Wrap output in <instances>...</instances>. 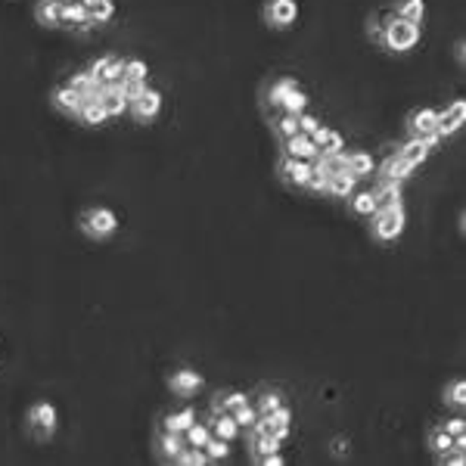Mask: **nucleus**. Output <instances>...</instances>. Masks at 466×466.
I'll use <instances>...</instances> for the list:
<instances>
[{
	"label": "nucleus",
	"mask_w": 466,
	"mask_h": 466,
	"mask_svg": "<svg viewBox=\"0 0 466 466\" xmlns=\"http://www.w3.org/2000/svg\"><path fill=\"white\" fill-rule=\"evenodd\" d=\"M308 109V93L302 88H296L289 93V97L283 100V106H280V112H286V116H302Z\"/></svg>",
	"instance_id": "28"
},
{
	"label": "nucleus",
	"mask_w": 466,
	"mask_h": 466,
	"mask_svg": "<svg viewBox=\"0 0 466 466\" xmlns=\"http://www.w3.org/2000/svg\"><path fill=\"white\" fill-rule=\"evenodd\" d=\"M444 404L457 407V411H463V407H466V383H463V379H454V383L444 385Z\"/></svg>",
	"instance_id": "27"
},
{
	"label": "nucleus",
	"mask_w": 466,
	"mask_h": 466,
	"mask_svg": "<svg viewBox=\"0 0 466 466\" xmlns=\"http://www.w3.org/2000/svg\"><path fill=\"white\" fill-rule=\"evenodd\" d=\"M34 19L44 28H62V4H56V0H41V4L34 6Z\"/></svg>",
	"instance_id": "16"
},
{
	"label": "nucleus",
	"mask_w": 466,
	"mask_h": 466,
	"mask_svg": "<svg viewBox=\"0 0 466 466\" xmlns=\"http://www.w3.org/2000/svg\"><path fill=\"white\" fill-rule=\"evenodd\" d=\"M78 121L81 125H88V128H100V125H106L109 121V116H106V109H103V103H84L81 109H78Z\"/></svg>",
	"instance_id": "20"
},
{
	"label": "nucleus",
	"mask_w": 466,
	"mask_h": 466,
	"mask_svg": "<svg viewBox=\"0 0 466 466\" xmlns=\"http://www.w3.org/2000/svg\"><path fill=\"white\" fill-rule=\"evenodd\" d=\"M355 184H357L355 174H348V171H339V174H329V177H327V193H329V196L348 199L351 193H355Z\"/></svg>",
	"instance_id": "18"
},
{
	"label": "nucleus",
	"mask_w": 466,
	"mask_h": 466,
	"mask_svg": "<svg viewBox=\"0 0 466 466\" xmlns=\"http://www.w3.org/2000/svg\"><path fill=\"white\" fill-rule=\"evenodd\" d=\"M317 125H320V118L308 116V112H302V116H299V131H302V134H311Z\"/></svg>",
	"instance_id": "41"
},
{
	"label": "nucleus",
	"mask_w": 466,
	"mask_h": 466,
	"mask_svg": "<svg viewBox=\"0 0 466 466\" xmlns=\"http://www.w3.org/2000/svg\"><path fill=\"white\" fill-rule=\"evenodd\" d=\"M348 174H355L357 181H361V177H370L373 174V156L364 153V149L348 153Z\"/></svg>",
	"instance_id": "21"
},
{
	"label": "nucleus",
	"mask_w": 466,
	"mask_h": 466,
	"mask_svg": "<svg viewBox=\"0 0 466 466\" xmlns=\"http://www.w3.org/2000/svg\"><path fill=\"white\" fill-rule=\"evenodd\" d=\"M109 62H112V56H103V60H93L88 71H90L93 78H100V81H103V75H106V69H109Z\"/></svg>",
	"instance_id": "40"
},
{
	"label": "nucleus",
	"mask_w": 466,
	"mask_h": 466,
	"mask_svg": "<svg viewBox=\"0 0 466 466\" xmlns=\"http://www.w3.org/2000/svg\"><path fill=\"white\" fill-rule=\"evenodd\" d=\"M277 174L283 177L289 186H305L308 177H311V162L308 159H289V156H283L277 165Z\"/></svg>",
	"instance_id": "8"
},
{
	"label": "nucleus",
	"mask_w": 466,
	"mask_h": 466,
	"mask_svg": "<svg viewBox=\"0 0 466 466\" xmlns=\"http://www.w3.org/2000/svg\"><path fill=\"white\" fill-rule=\"evenodd\" d=\"M395 16L407 19V22H413V25H423V19H426V4H423V0H398Z\"/></svg>",
	"instance_id": "19"
},
{
	"label": "nucleus",
	"mask_w": 466,
	"mask_h": 466,
	"mask_svg": "<svg viewBox=\"0 0 466 466\" xmlns=\"http://www.w3.org/2000/svg\"><path fill=\"white\" fill-rule=\"evenodd\" d=\"M308 137L317 143L324 153H339V149H345V137H342L339 131H333V128H327V125H317Z\"/></svg>",
	"instance_id": "14"
},
{
	"label": "nucleus",
	"mask_w": 466,
	"mask_h": 466,
	"mask_svg": "<svg viewBox=\"0 0 466 466\" xmlns=\"http://www.w3.org/2000/svg\"><path fill=\"white\" fill-rule=\"evenodd\" d=\"M274 134L280 140L296 137V134H299V116H286V112H283V118L274 121Z\"/></svg>",
	"instance_id": "33"
},
{
	"label": "nucleus",
	"mask_w": 466,
	"mask_h": 466,
	"mask_svg": "<svg viewBox=\"0 0 466 466\" xmlns=\"http://www.w3.org/2000/svg\"><path fill=\"white\" fill-rule=\"evenodd\" d=\"M441 429H444L448 435H454V439H457V435H463V432H466V420H463V417H454V420L444 423Z\"/></svg>",
	"instance_id": "39"
},
{
	"label": "nucleus",
	"mask_w": 466,
	"mask_h": 466,
	"mask_svg": "<svg viewBox=\"0 0 466 466\" xmlns=\"http://www.w3.org/2000/svg\"><path fill=\"white\" fill-rule=\"evenodd\" d=\"M420 44V25L407 22V19H389L383 32V47L392 50V53H407Z\"/></svg>",
	"instance_id": "2"
},
{
	"label": "nucleus",
	"mask_w": 466,
	"mask_h": 466,
	"mask_svg": "<svg viewBox=\"0 0 466 466\" xmlns=\"http://www.w3.org/2000/svg\"><path fill=\"white\" fill-rule=\"evenodd\" d=\"M212 435H214V432H212L209 423H199V420H196V423H193V426L184 432V441L190 444V448H205Z\"/></svg>",
	"instance_id": "23"
},
{
	"label": "nucleus",
	"mask_w": 466,
	"mask_h": 466,
	"mask_svg": "<svg viewBox=\"0 0 466 466\" xmlns=\"http://www.w3.org/2000/svg\"><path fill=\"white\" fill-rule=\"evenodd\" d=\"M203 373L190 370V367H181V370H171L168 373V389L174 392L177 398H193L199 389H203Z\"/></svg>",
	"instance_id": "7"
},
{
	"label": "nucleus",
	"mask_w": 466,
	"mask_h": 466,
	"mask_svg": "<svg viewBox=\"0 0 466 466\" xmlns=\"http://www.w3.org/2000/svg\"><path fill=\"white\" fill-rule=\"evenodd\" d=\"M203 451L209 454V460H212V463L227 460V454H231V441H227V439H218V435H212L209 444H205Z\"/></svg>",
	"instance_id": "31"
},
{
	"label": "nucleus",
	"mask_w": 466,
	"mask_h": 466,
	"mask_svg": "<svg viewBox=\"0 0 466 466\" xmlns=\"http://www.w3.org/2000/svg\"><path fill=\"white\" fill-rule=\"evenodd\" d=\"M348 205H351V212H355V214H370V218H373V212H376V196H373V190L357 193V196L348 199Z\"/></svg>",
	"instance_id": "30"
},
{
	"label": "nucleus",
	"mask_w": 466,
	"mask_h": 466,
	"mask_svg": "<svg viewBox=\"0 0 466 466\" xmlns=\"http://www.w3.org/2000/svg\"><path fill=\"white\" fill-rule=\"evenodd\" d=\"M299 88V81L296 78H280V81L274 84V88L268 90V106H274V109H280V106H283V100L289 97L292 90Z\"/></svg>",
	"instance_id": "22"
},
{
	"label": "nucleus",
	"mask_w": 466,
	"mask_h": 466,
	"mask_svg": "<svg viewBox=\"0 0 466 466\" xmlns=\"http://www.w3.org/2000/svg\"><path fill=\"white\" fill-rule=\"evenodd\" d=\"M345 444H348L345 439H336L333 441V451H336V454H345Z\"/></svg>",
	"instance_id": "46"
},
{
	"label": "nucleus",
	"mask_w": 466,
	"mask_h": 466,
	"mask_svg": "<svg viewBox=\"0 0 466 466\" xmlns=\"http://www.w3.org/2000/svg\"><path fill=\"white\" fill-rule=\"evenodd\" d=\"M296 19H299L296 0H268L264 4V22L270 28H289Z\"/></svg>",
	"instance_id": "6"
},
{
	"label": "nucleus",
	"mask_w": 466,
	"mask_h": 466,
	"mask_svg": "<svg viewBox=\"0 0 466 466\" xmlns=\"http://www.w3.org/2000/svg\"><path fill=\"white\" fill-rule=\"evenodd\" d=\"M88 10H90V25H106L116 19V0H97Z\"/></svg>",
	"instance_id": "24"
},
{
	"label": "nucleus",
	"mask_w": 466,
	"mask_h": 466,
	"mask_svg": "<svg viewBox=\"0 0 466 466\" xmlns=\"http://www.w3.org/2000/svg\"><path fill=\"white\" fill-rule=\"evenodd\" d=\"M233 420H236V426H240V429H249L258 420V411L252 404H242V407H236V411H233Z\"/></svg>",
	"instance_id": "35"
},
{
	"label": "nucleus",
	"mask_w": 466,
	"mask_h": 466,
	"mask_svg": "<svg viewBox=\"0 0 466 466\" xmlns=\"http://www.w3.org/2000/svg\"><path fill=\"white\" fill-rule=\"evenodd\" d=\"M454 56H457V62H466V41L463 38H457V44H454Z\"/></svg>",
	"instance_id": "45"
},
{
	"label": "nucleus",
	"mask_w": 466,
	"mask_h": 466,
	"mask_svg": "<svg viewBox=\"0 0 466 466\" xmlns=\"http://www.w3.org/2000/svg\"><path fill=\"white\" fill-rule=\"evenodd\" d=\"M255 463H264V466H283V457H280V451H274V454H264V457H258Z\"/></svg>",
	"instance_id": "44"
},
{
	"label": "nucleus",
	"mask_w": 466,
	"mask_h": 466,
	"mask_svg": "<svg viewBox=\"0 0 466 466\" xmlns=\"http://www.w3.org/2000/svg\"><path fill=\"white\" fill-rule=\"evenodd\" d=\"M62 25L78 28V32H88L90 28V10L81 4V0H69V4H62Z\"/></svg>",
	"instance_id": "12"
},
{
	"label": "nucleus",
	"mask_w": 466,
	"mask_h": 466,
	"mask_svg": "<svg viewBox=\"0 0 466 466\" xmlns=\"http://www.w3.org/2000/svg\"><path fill=\"white\" fill-rule=\"evenodd\" d=\"M463 121H466V103H463V100H454L451 109L439 112V125H435V131H439L441 140H444V137H451V134L460 131Z\"/></svg>",
	"instance_id": "9"
},
{
	"label": "nucleus",
	"mask_w": 466,
	"mask_h": 466,
	"mask_svg": "<svg viewBox=\"0 0 466 466\" xmlns=\"http://www.w3.org/2000/svg\"><path fill=\"white\" fill-rule=\"evenodd\" d=\"M128 109H131V118L134 121L149 125V121H153L162 112V93L156 90V88H146L137 100H131V103H128Z\"/></svg>",
	"instance_id": "5"
},
{
	"label": "nucleus",
	"mask_w": 466,
	"mask_h": 466,
	"mask_svg": "<svg viewBox=\"0 0 466 466\" xmlns=\"http://www.w3.org/2000/svg\"><path fill=\"white\" fill-rule=\"evenodd\" d=\"M146 88H149V81H146V78H143V81H125V84H121V93H125V100L131 103V100H137Z\"/></svg>",
	"instance_id": "36"
},
{
	"label": "nucleus",
	"mask_w": 466,
	"mask_h": 466,
	"mask_svg": "<svg viewBox=\"0 0 466 466\" xmlns=\"http://www.w3.org/2000/svg\"><path fill=\"white\" fill-rule=\"evenodd\" d=\"M56 4H69V0H56Z\"/></svg>",
	"instance_id": "48"
},
{
	"label": "nucleus",
	"mask_w": 466,
	"mask_h": 466,
	"mask_svg": "<svg viewBox=\"0 0 466 466\" xmlns=\"http://www.w3.org/2000/svg\"><path fill=\"white\" fill-rule=\"evenodd\" d=\"M146 75H149L146 60H140V56H128V60H125V71H121V78H125V81H143Z\"/></svg>",
	"instance_id": "29"
},
{
	"label": "nucleus",
	"mask_w": 466,
	"mask_h": 466,
	"mask_svg": "<svg viewBox=\"0 0 466 466\" xmlns=\"http://www.w3.org/2000/svg\"><path fill=\"white\" fill-rule=\"evenodd\" d=\"M398 156H401V159H404V162H411L413 168H417V165H423V162L429 159V149L423 146V143H420L417 137H413L411 143H404V146L398 149Z\"/></svg>",
	"instance_id": "25"
},
{
	"label": "nucleus",
	"mask_w": 466,
	"mask_h": 466,
	"mask_svg": "<svg viewBox=\"0 0 466 466\" xmlns=\"http://www.w3.org/2000/svg\"><path fill=\"white\" fill-rule=\"evenodd\" d=\"M50 103L56 106V109L62 112V116H71V118H78V109L84 106V100H81V93H78L75 88H69V84H62V88H53L50 90Z\"/></svg>",
	"instance_id": "10"
},
{
	"label": "nucleus",
	"mask_w": 466,
	"mask_h": 466,
	"mask_svg": "<svg viewBox=\"0 0 466 466\" xmlns=\"http://www.w3.org/2000/svg\"><path fill=\"white\" fill-rule=\"evenodd\" d=\"M283 156H289V159H317L320 156V146L317 143H314L311 137H308V134H302L299 131L296 137H286L283 140Z\"/></svg>",
	"instance_id": "11"
},
{
	"label": "nucleus",
	"mask_w": 466,
	"mask_h": 466,
	"mask_svg": "<svg viewBox=\"0 0 466 466\" xmlns=\"http://www.w3.org/2000/svg\"><path fill=\"white\" fill-rule=\"evenodd\" d=\"M81 4H84V6H90V4H97V0H81Z\"/></svg>",
	"instance_id": "47"
},
{
	"label": "nucleus",
	"mask_w": 466,
	"mask_h": 466,
	"mask_svg": "<svg viewBox=\"0 0 466 466\" xmlns=\"http://www.w3.org/2000/svg\"><path fill=\"white\" fill-rule=\"evenodd\" d=\"M417 140H420L423 146L429 149V153H432V149H435V146H439V143H441V134H439V131H429V134H420Z\"/></svg>",
	"instance_id": "42"
},
{
	"label": "nucleus",
	"mask_w": 466,
	"mask_h": 466,
	"mask_svg": "<svg viewBox=\"0 0 466 466\" xmlns=\"http://www.w3.org/2000/svg\"><path fill=\"white\" fill-rule=\"evenodd\" d=\"M383 32H385L383 22H370V25H367V34H370L373 41H376V44H383Z\"/></svg>",
	"instance_id": "43"
},
{
	"label": "nucleus",
	"mask_w": 466,
	"mask_h": 466,
	"mask_svg": "<svg viewBox=\"0 0 466 466\" xmlns=\"http://www.w3.org/2000/svg\"><path fill=\"white\" fill-rule=\"evenodd\" d=\"M429 448H432L439 457L448 454V451L454 448V435H448L444 429H432V432H429Z\"/></svg>",
	"instance_id": "32"
},
{
	"label": "nucleus",
	"mask_w": 466,
	"mask_h": 466,
	"mask_svg": "<svg viewBox=\"0 0 466 466\" xmlns=\"http://www.w3.org/2000/svg\"><path fill=\"white\" fill-rule=\"evenodd\" d=\"M404 205H395V209H379L373 212V236L383 242H392L404 233Z\"/></svg>",
	"instance_id": "4"
},
{
	"label": "nucleus",
	"mask_w": 466,
	"mask_h": 466,
	"mask_svg": "<svg viewBox=\"0 0 466 466\" xmlns=\"http://www.w3.org/2000/svg\"><path fill=\"white\" fill-rule=\"evenodd\" d=\"M118 231V214L112 209H106V205H97V209H88L81 214V233L88 236V240H109V236H116Z\"/></svg>",
	"instance_id": "1"
},
{
	"label": "nucleus",
	"mask_w": 466,
	"mask_h": 466,
	"mask_svg": "<svg viewBox=\"0 0 466 466\" xmlns=\"http://www.w3.org/2000/svg\"><path fill=\"white\" fill-rule=\"evenodd\" d=\"M193 423H196V411H193V407H181V411H171L168 417L162 420V429L165 432H186Z\"/></svg>",
	"instance_id": "17"
},
{
	"label": "nucleus",
	"mask_w": 466,
	"mask_h": 466,
	"mask_svg": "<svg viewBox=\"0 0 466 466\" xmlns=\"http://www.w3.org/2000/svg\"><path fill=\"white\" fill-rule=\"evenodd\" d=\"M28 429H32V435L38 441H50L56 435V426H60V413H56V407L50 404V401H34L32 407H28Z\"/></svg>",
	"instance_id": "3"
},
{
	"label": "nucleus",
	"mask_w": 466,
	"mask_h": 466,
	"mask_svg": "<svg viewBox=\"0 0 466 466\" xmlns=\"http://www.w3.org/2000/svg\"><path fill=\"white\" fill-rule=\"evenodd\" d=\"M174 463L177 466H205V463H212V460H209V454H205L203 448H190V444H184L181 454L174 457Z\"/></svg>",
	"instance_id": "26"
},
{
	"label": "nucleus",
	"mask_w": 466,
	"mask_h": 466,
	"mask_svg": "<svg viewBox=\"0 0 466 466\" xmlns=\"http://www.w3.org/2000/svg\"><path fill=\"white\" fill-rule=\"evenodd\" d=\"M242 404H249L246 392H224V411L227 413H233L236 407H242Z\"/></svg>",
	"instance_id": "37"
},
{
	"label": "nucleus",
	"mask_w": 466,
	"mask_h": 466,
	"mask_svg": "<svg viewBox=\"0 0 466 466\" xmlns=\"http://www.w3.org/2000/svg\"><path fill=\"white\" fill-rule=\"evenodd\" d=\"M435 125H439V109H432V106H423V109H417L411 118H407V128H411L413 137L435 131Z\"/></svg>",
	"instance_id": "13"
},
{
	"label": "nucleus",
	"mask_w": 466,
	"mask_h": 466,
	"mask_svg": "<svg viewBox=\"0 0 466 466\" xmlns=\"http://www.w3.org/2000/svg\"><path fill=\"white\" fill-rule=\"evenodd\" d=\"M184 432H165V429H159V439H156V448H159V457L168 463H174V457L181 454L184 448Z\"/></svg>",
	"instance_id": "15"
},
{
	"label": "nucleus",
	"mask_w": 466,
	"mask_h": 466,
	"mask_svg": "<svg viewBox=\"0 0 466 466\" xmlns=\"http://www.w3.org/2000/svg\"><path fill=\"white\" fill-rule=\"evenodd\" d=\"M280 404H283V398H280V392H264V395L258 398L255 411H258V417H268V413H274Z\"/></svg>",
	"instance_id": "34"
},
{
	"label": "nucleus",
	"mask_w": 466,
	"mask_h": 466,
	"mask_svg": "<svg viewBox=\"0 0 466 466\" xmlns=\"http://www.w3.org/2000/svg\"><path fill=\"white\" fill-rule=\"evenodd\" d=\"M121 71H125V60H121V56H112V62H109V69H106L103 81H125V78H121Z\"/></svg>",
	"instance_id": "38"
}]
</instances>
